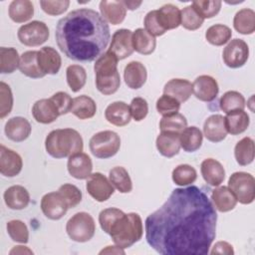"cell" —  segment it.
I'll use <instances>...</instances> for the list:
<instances>
[{
    "mask_svg": "<svg viewBox=\"0 0 255 255\" xmlns=\"http://www.w3.org/2000/svg\"><path fill=\"white\" fill-rule=\"evenodd\" d=\"M50 99L57 107L60 116L66 115L71 112L72 105H73V99L71 98V96L68 93L57 92Z\"/></svg>",
    "mask_w": 255,
    "mask_h": 255,
    "instance_id": "obj_53",
    "label": "cell"
},
{
    "mask_svg": "<svg viewBox=\"0 0 255 255\" xmlns=\"http://www.w3.org/2000/svg\"><path fill=\"white\" fill-rule=\"evenodd\" d=\"M20 72L32 79H40L46 75L41 71L38 64V51H26L20 56Z\"/></svg>",
    "mask_w": 255,
    "mask_h": 255,
    "instance_id": "obj_30",
    "label": "cell"
},
{
    "mask_svg": "<svg viewBox=\"0 0 255 255\" xmlns=\"http://www.w3.org/2000/svg\"><path fill=\"white\" fill-rule=\"evenodd\" d=\"M45 148L54 158L69 157L83 151L82 135L74 128H58L50 131L45 139Z\"/></svg>",
    "mask_w": 255,
    "mask_h": 255,
    "instance_id": "obj_4",
    "label": "cell"
},
{
    "mask_svg": "<svg viewBox=\"0 0 255 255\" xmlns=\"http://www.w3.org/2000/svg\"><path fill=\"white\" fill-rule=\"evenodd\" d=\"M23 167V160L16 151L0 145V172L6 177L18 175Z\"/></svg>",
    "mask_w": 255,
    "mask_h": 255,
    "instance_id": "obj_15",
    "label": "cell"
},
{
    "mask_svg": "<svg viewBox=\"0 0 255 255\" xmlns=\"http://www.w3.org/2000/svg\"><path fill=\"white\" fill-rule=\"evenodd\" d=\"M147 78V72L145 66L138 61H131L126 67L124 71V79L126 85L132 89L137 90L141 88Z\"/></svg>",
    "mask_w": 255,
    "mask_h": 255,
    "instance_id": "obj_23",
    "label": "cell"
},
{
    "mask_svg": "<svg viewBox=\"0 0 255 255\" xmlns=\"http://www.w3.org/2000/svg\"><path fill=\"white\" fill-rule=\"evenodd\" d=\"M8 15L15 23H24L34 15V5L29 0H13L8 8Z\"/></svg>",
    "mask_w": 255,
    "mask_h": 255,
    "instance_id": "obj_31",
    "label": "cell"
},
{
    "mask_svg": "<svg viewBox=\"0 0 255 255\" xmlns=\"http://www.w3.org/2000/svg\"><path fill=\"white\" fill-rule=\"evenodd\" d=\"M157 12V19L161 27L167 31L177 28L180 25V10L173 4H164Z\"/></svg>",
    "mask_w": 255,
    "mask_h": 255,
    "instance_id": "obj_33",
    "label": "cell"
},
{
    "mask_svg": "<svg viewBox=\"0 0 255 255\" xmlns=\"http://www.w3.org/2000/svg\"><path fill=\"white\" fill-rule=\"evenodd\" d=\"M234 155L239 165L246 166L250 164L255 156L254 140L249 136L240 139L234 147Z\"/></svg>",
    "mask_w": 255,
    "mask_h": 255,
    "instance_id": "obj_37",
    "label": "cell"
},
{
    "mask_svg": "<svg viewBox=\"0 0 255 255\" xmlns=\"http://www.w3.org/2000/svg\"><path fill=\"white\" fill-rule=\"evenodd\" d=\"M155 38L145 29L137 28L132 32V47L135 52L141 55H150L155 50Z\"/></svg>",
    "mask_w": 255,
    "mask_h": 255,
    "instance_id": "obj_34",
    "label": "cell"
},
{
    "mask_svg": "<svg viewBox=\"0 0 255 255\" xmlns=\"http://www.w3.org/2000/svg\"><path fill=\"white\" fill-rule=\"evenodd\" d=\"M4 130L9 139L16 142H21L29 137L32 128L27 119L23 117H14L7 121Z\"/></svg>",
    "mask_w": 255,
    "mask_h": 255,
    "instance_id": "obj_17",
    "label": "cell"
},
{
    "mask_svg": "<svg viewBox=\"0 0 255 255\" xmlns=\"http://www.w3.org/2000/svg\"><path fill=\"white\" fill-rule=\"evenodd\" d=\"M222 2L219 0H196L191 6L203 19H210L216 16L221 9Z\"/></svg>",
    "mask_w": 255,
    "mask_h": 255,
    "instance_id": "obj_45",
    "label": "cell"
},
{
    "mask_svg": "<svg viewBox=\"0 0 255 255\" xmlns=\"http://www.w3.org/2000/svg\"><path fill=\"white\" fill-rule=\"evenodd\" d=\"M9 254H33V251L26 246H14V248L9 252Z\"/></svg>",
    "mask_w": 255,
    "mask_h": 255,
    "instance_id": "obj_57",
    "label": "cell"
},
{
    "mask_svg": "<svg viewBox=\"0 0 255 255\" xmlns=\"http://www.w3.org/2000/svg\"><path fill=\"white\" fill-rule=\"evenodd\" d=\"M87 192L97 201L104 202L108 200L115 192L114 186L101 172L92 173L86 182Z\"/></svg>",
    "mask_w": 255,
    "mask_h": 255,
    "instance_id": "obj_11",
    "label": "cell"
},
{
    "mask_svg": "<svg viewBox=\"0 0 255 255\" xmlns=\"http://www.w3.org/2000/svg\"><path fill=\"white\" fill-rule=\"evenodd\" d=\"M32 115L37 123L48 125L55 122L60 116L57 107L51 99H41L32 107Z\"/></svg>",
    "mask_w": 255,
    "mask_h": 255,
    "instance_id": "obj_20",
    "label": "cell"
},
{
    "mask_svg": "<svg viewBox=\"0 0 255 255\" xmlns=\"http://www.w3.org/2000/svg\"><path fill=\"white\" fill-rule=\"evenodd\" d=\"M249 58V47L242 39H233L224 48L222 59L224 64L231 68L237 69L245 65Z\"/></svg>",
    "mask_w": 255,
    "mask_h": 255,
    "instance_id": "obj_10",
    "label": "cell"
},
{
    "mask_svg": "<svg viewBox=\"0 0 255 255\" xmlns=\"http://www.w3.org/2000/svg\"><path fill=\"white\" fill-rule=\"evenodd\" d=\"M130 116L135 122L142 121L148 113V105L146 100L140 97L133 98L129 105Z\"/></svg>",
    "mask_w": 255,
    "mask_h": 255,
    "instance_id": "obj_51",
    "label": "cell"
},
{
    "mask_svg": "<svg viewBox=\"0 0 255 255\" xmlns=\"http://www.w3.org/2000/svg\"><path fill=\"white\" fill-rule=\"evenodd\" d=\"M42 10L51 16H58L63 14L69 8V0H60V1H40Z\"/></svg>",
    "mask_w": 255,
    "mask_h": 255,
    "instance_id": "obj_54",
    "label": "cell"
},
{
    "mask_svg": "<svg viewBox=\"0 0 255 255\" xmlns=\"http://www.w3.org/2000/svg\"><path fill=\"white\" fill-rule=\"evenodd\" d=\"M210 254H226V255H233L234 250L233 246L226 241H218L212 247Z\"/></svg>",
    "mask_w": 255,
    "mask_h": 255,
    "instance_id": "obj_55",
    "label": "cell"
},
{
    "mask_svg": "<svg viewBox=\"0 0 255 255\" xmlns=\"http://www.w3.org/2000/svg\"><path fill=\"white\" fill-rule=\"evenodd\" d=\"M96 87L106 96L115 94L121 86V77L118 71V59L109 51L102 54L94 65Z\"/></svg>",
    "mask_w": 255,
    "mask_h": 255,
    "instance_id": "obj_5",
    "label": "cell"
},
{
    "mask_svg": "<svg viewBox=\"0 0 255 255\" xmlns=\"http://www.w3.org/2000/svg\"><path fill=\"white\" fill-rule=\"evenodd\" d=\"M180 25L189 31L199 29L204 21V19L198 15L191 5L184 7L180 11Z\"/></svg>",
    "mask_w": 255,
    "mask_h": 255,
    "instance_id": "obj_46",
    "label": "cell"
},
{
    "mask_svg": "<svg viewBox=\"0 0 255 255\" xmlns=\"http://www.w3.org/2000/svg\"><path fill=\"white\" fill-rule=\"evenodd\" d=\"M219 107L222 112L228 114L233 111L244 110L245 99L243 95L237 91H228L220 98Z\"/></svg>",
    "mask_w": 255,
    "mask_h": 255,
    "instance_id": "obj_42",
    "label": "cell"
},
{
    "mask_svg": "<svg viewBox=\"0 0 255 255\" xmlns=\"http://www.w3.org/2000/svg\"><path fill=\"white\" fill-rule=\"evenodd\" d=\"M192 93V84L185 79H171L163 87V94L174 98L180 104L186 102Z\"/></svg>",
    "mask_w": 255,
    "mask_h": 255,
    "instance_id": "obj_27",
    "label": "cell"
},
{
    "mask_svg": "<svg viewBox=\"0 0 255 255\" xmlns=\"http://www.w3.org/2000/svg\"><path fill=\"white\" fill-rule=\"evenodd\" d=\"M203 134L211 142L222 141L227 135L224 117L219 114L208 117L203 125Z\"/></svg>",
    "mask_w": 255,
    "mask_h": 255,
    "instance_id": "obj_22",
    "label": "cell"
},
{
    "mask_svg": "<svg viewBox=\"0 0 255 255\" xmlns=\"http://www.w3.org/2000/svg\"><path fill=\"white\" fill-rule=\"evenodd\" d=\"M13 108V95L12 91L4 82H0V118L7 117Z\"/></svg>",
    "mask_w": 255,
    "mask_h": 255,
    "instance_id": "obj_50",
    "label": "cell"
},
{
    "mask_svg": "<svg viewBox=\"0 0 255 255\" xmlns=\"http://www.w3.org/2000/svg\"><path fill=\"white\" fill-rule=\"evenodd\" d=\"M233 26L240 34H253L255 31V12L250 8L239 10L233 18Z\"/></svg>",
    "mask_w": 255,
    "mask_h": 255,
    "instance_id": "obj_36",
    "label": "cell"
},
{
    "mask_svg": "<svg viewBox=\"0 0 255 255\" xmlns=\"http://www.w3.org/2000/svg\"><path fill=\"white\" fill-rule=\"evenodd\" d=\"M67 83L72 92L77 93L84 88L87 81V73L80 65H70L66 70Z\"/></svg>",
    "mask_w": 255,
    "mask_h": 255,
    "instance_id": "obj_41",
    "label": "cell"
},
{
    "mask_svg": "<svg viewBox=\"0 0 255 255\" xmlns=\"http://www.w3.org/2000/svg\"><path fill=\"white\" fill-rule=\"evenodd\" d=\"M217 213L195 185L172 190L145 219L147 244L162 255H206L216 236Z\"/></svg>",
    "mask_w": 255,
    "mask_h": 255,
    "instance_id": "obj_1",
    "label": "cell"
},
{
    "mask_svg": "<svg viewBox=\"0 0 255 255\" xmlns=\"http://www.w3.org/2000/svg\"><path fill=\"white\" fill-rule=\"evenodd\" d=\"M125 6L128 10H135L141 5V1H124Z\"/></svg>",
    "mask_w": 255,
    "mask_h": 255,
    "instance_id": "obj_58",
    "label": "cell"
},
{
    "mask_svg": "<svg viewBox=\"0 0 255 255\" xmlns=\"http://www.w3.org/2000/svg\"><path fill=\"white\" fill-rule=\"evenodd\" d=\"M231 29L223 24L212 25L205 32L206 41L214 46H223L231 39Z\"/></svg>",
    "mask_w": 255,
    "mask_h": 255,
    "instance_id": "obj_40",
    "label": "cell"
},
{
    "mask_svg": "<svg viewBox=\"0 0 255 255\" xmlns=\"http://www.w3.org/2000/svg\"><path fill=\"white\" fill-rule=\"evenodd\" d=\"M18 39L21 44L28 47H36L44 44L50 36L48 26L42 21H32L22 25L18 29Z\"/></svg>",
    "mask_w": 255,
    "mask_h": 255,
    "instance_id": "obj_9",
    "label": "cell"
},
{
    "mask_svg": "<svg viewBox=\"0 0 255 255\" xmlns=\"http://www.w3.org/2000/svg\"><path fill=\"white\" fill-rule=\"evenodd\" d=\"M192 89L196 99L206 103L215 100L219 92L217 81L208 75L197 77L192 84Z\"/></svg>",
    "mask_w": 255,
    "mask_h": 255,
    "instance_id": "obj_14",
    "label": "cell"
},
{
    "mask_svg": "<svg viewBox=\"0 0 255 255\" xmlns=\"http://www.w3.org/2000/svg\"><path fill=\"white\" fill-rule=\"evenodd\" d=\"M8 235L10 238L19 243H27L29 241V230L27 225L19 219L10 220L6 225Z\"/></svg>",
    "mask_w": 255,
    "mask_h": 255,
    "instance_id": "obj_47",
    "label": "cell"
},
{
    "mask_svg": "<svg viewBox=\"0 0 255 255\" xmlns=\"http://www.w3.org/2000/svg\"><path fill=\"white\" fill-rule=\"evenodd\" d=\"M228 188L241 204H250L255 198V179L252 174L237 171L230 175Z\"/></svg>",
    "mask_w": 255,
    "mask_h": 255,
    "instance_id": "obj_8",
    "label": "cell"
},
{
    "mask_svg": "<svg viewBox=\"0 0 255 255\" xmlns=\"http://www.w3.org/2000/svg\"><path fill=\"white\" fill-rule=\"evenodd\" d=\"M155 107L158 114L166 117L178 113L180 109V103L174 98L163 94L160 98L157 99Z\"/></svg>",
    "mask_w": 255,
    "mask_h": 255,
    "instance_id": "obj_49",
    "label": "cell"
},
{
    "mask_svg": "<svg viewBox=\"0 0 255 255\" xmlns=\"http://www.w3.org/2000/svg\"><path fill=\"white\" fill-rule=\"evenodd\" d=\"M203 140V134L197 127H186L179 133L180 146L186 152H194L200 148Z\"/></svg>",
    "mask_w": 255,
    "mask_h": 255,
    "instance_id": "obj_35",
    "label": "cell"
},
{
    "mask_svg": "<svg viewBox=\"0 0 255 255\" xmlns=\"http://www.w3.org/2000/svg\"><path fill=\"white\" fill-rule=\"evenodd\" d=\"M38 64L45 75H56L61 69L62 59L53 47L46 46L38 51Z\"/></svg>",
    "mask_w": 255,
    "mask_h": 255,
    "instance_id": "obj_18",
    "label": "cell"
},
{
    "mask_svg": "<svg viewBox=\"0 0 255 255\" xmlns=\"http://www.w3.org/2000/svg\"><path fill=\"white\" fill-rule=\"evenodd\" d=\"M56 42L62 53L77 62L99 58L111 39L108 22L93 9L81 8L61 18L56 26Z\"/></svg>",
    "mask_w": 255,
    "mask_h": 255,
    "instance_id": "obj_2",
    "label": "cell"
},
{
    "mask_svg": "<svg viewBox=\"0 0 255 255\" xmlns=\"http://www.w3.org/2000/svg\"><path fill=\"white\" fill-rule=\"evenodd\" d=\"M67 168L74 178L87 179L92 174L93 162L87 153L81 151L69 156Z\"/></svg>",
    "mask_w": 255,
    "mask_h": 255,
    "instance_id": "obj_16",
    "label": "cell"
},
{
    "mask_svg": "<svg viewBox=\"0 0 255 255\" xmlns=\"http://www.w3.org/2000/svg\"><path fill=\"white\" fill-rule=\"evenodd\" d=\"M89 147L92 154L97 158H110L120 150L121 137L113 130H102L90 138Z\"/></svg>",
    "mask_w": 255,
    "mask_h": 255,
    "instance_id": "obj_6",
    "label": "cell"
},
{
    "mask_svg": "<svg viewBox=\"0 0 255 255\" xmlns=\"http://www.w3.org/2000/svg\"><path fill=\"white\" fill-rule=\"evenodd\" d=\"M171 177L176 185L186 186L196 180L197 172L195 168L189 164H179L172 170Z\"/></svg>",
    "mask_w": 255,
    "mask_h": 255,
    "instance_id": "obj_43",
    "label": "cell"
},
{
    "mask_svg": "<svg viewBox=\"0 0 255 255\" xmlns=\"http://www.w3.org/2000/svg\"><path fill=\"white\" fill-rule=\"evenodd\" d=\"M58 191L67 202L69 208L76 207L82 201V191L74 184L64 183L59 187Z\"/></svg>",
    "mask_w": 255,
    "mask_h": 255,
    "instance_id": "obj_48",
    "label": "cell"
},
{
    "mask_svg": "<svg viewBox=\"0 0 255 255\" xmlns=\"http://www.w3.org/2000/svg\"><path fill=\"white\" fill-rule=\"evenodd\" d=\"M100 11L102 17L113 25L121 24L127 15V7L124 1H108L100 2Z\"/></svg>",
    "mask_w": 255,
    "mask_h": 255,
    "instance_id": "obj_24",
    "label": "cell"
},
{
    "mask_svg": "<svg viewBox=\"0 0 255 255\" xmlns=\"http://www.w3.org/2000/svg\"><path fill=\"white\" fill-rule=\"evenodd\" d=\"M155 145L161 155L167 158L173 157L178 154L181 147L179 141V133L161 131L156 137Z\"/></svg>",
    "mask_w": 255,
    "mask_h": 255,
    "instance_id": "obj_25",
    "label": "cell"
},
{
    "mask_svg": "<svg viewBox=\"0 0 255 255\" xmlns=\"http://www.w3.org/2000/svg\"><path fill=\"white\" fill-rule=\"evenodd\" d=\"M106 120L117 127H125L129 124L131 116L129 106L122 101L110 104L105 111Z\"/></svg>",
    "mask_w": 255,
    "mask_h": 255,
    "instance_id": "obj_21",
    "label": "cell"
},
{
    "mask_svg": "<svg viewBox=\"0 0 255 255\" xmlns=\"http://www.w3.org/2000/svg\"><path fill=\"white\" fill-rule=\"evenodd\" d=\"M99 223L114 243L123 249L132 246L143 234L142 220L137 213H125L115 207L102 210L99 214Z\"/></svg>",
    "mask_w": 255,
    "mask_h": 255,
    "instance_id": "obj_3",
    "label": "cell"
},
{
    "mask_svg": "<svg viewBox=\"0 0 255 255\" xmlns=\"http://www.w3.org/2000/svg\"><path fill=\"white\" fill-rule=\"evenodd\" d=\"M19 64L20 57L15 48H0V72L2 74H12L19 68Z\"/></svg>",
    "mask_w": 255,
    "mask_h": 255,
    "instance_id": "obj_39",
    "label": "cell"
},
{
    "mask_svg": "<svg viewBox=\"0 0 255 255\" xmlns=\"http://www.w3.org/2000/svg\"><path fill=\"white\" fill-rule=\"evenodd\" d=\"M200 171L205 182L211 186H219L225 178L223 165L214 158H206L201 162Z\"/></svg>",
    "mask_w": 255,
    "mask_h": 255,
    "instance_id": "obj_19",
    "label": "cell"
},
{
    "mask_svg": "<svg viewBox=\"0 0 255 255\" xmlns=\"http://www.w3.org/2000/svg\"><path fill=\"white\" fill-rule=\"evenodd\" d=\"M224 123L227 132L232 135H236L244 132L248 128L250 120L249 116L246 112H244V110H238L226 114Z\"/></svg>",
    "mask_w": 255,
    "mask_h": 255,
    "instance_id": "obj_29",
    "label": "cell"
},
{
    "mask_svg": "<svg viewBox=\"0 0 255 255\" xmlns=\"http://www.w3.org/2000/svg\"><path fill=\"white\" fill-rule=\"evenodd\" d=\"M108 51L112 53L118 61L129 57L134 51L132 47V32L128 29L117 30L112 37V42Z\"/></svg>",
    "mask_w": 255,
    "mask_h": 255,
    "instance_id": "obj_13",
    "label": "cell"
},
{
    "mask_svg": "<svg viewBox=\"0 0 255 255\" xmlns=\"http://www.w3.org/2000/svg\"><path fill=\"white\" fill-rule=\"evenodd\" d=\"M125 254L126 252L124 251L123 248L119 246H107L105 249L100 251V254Z\"/></svg>",
    "mask_w": 255,
    "mask_h": 255,
    "instance_id": "obj_56",
    "label": "cell"
},
{
    "mask_svg": "<svg viewBox=\"0 0 255 255\" xmlns=\"http://www.w3.org/2000/svg\"><path fill=\"white\" fill-rule=\"evenodd\" d=\"M70 113L80 120L91 119L97 113L96 102L89 96H78L73 99V105Z\"/></svg>",
    "mask_w": 255,
    "mask_h": 255,
    "instance_id": "obj_32",
    "label": "cell"
},
{
    "mask_svg": "<svg viewBox=\"0 0 255 255\" xmlns=\"http://www.w3.org/2000/svg\"><path fill=\"white\" fill-rule=\"evenodd\" d=\"M69 206L59 191L46 193L41 199V210L51 220L61 219L68 211Z\"/></svg>",
    "mask_w": 255,
    "mask_h": 255,
    "instance_id": "obj_12",
    "label": "cell"
},
{
    "mask_svg": "<svg viewBox=\"0 0 255 255\" xmlns=\"http://www.w3.org/2000/svg\"><path fill=\"white\" fill-rule=\"evenodd\" d=\"M66 231L73 241L79 243L88 242L95 235L96 223L92 215L88 212H78L68 220Z\"/></svg>",
    "mask_w": 255,
    "mask_h": 255,
    "instance_id": "obj_7",
    "label": "cell"
},
{
    "mask_svg": "<svg viewBox=\"0 0 255 255\" xmlns=\"http://www.w3.org/2000/svg\"><path fill=\"white\" fill-rule=\"evenodd\" d=\"M211 199L215 209L220 212H228L235 208L237 199L228 186H219L212 190Z\"/></svg>",
    "mask_w": 255,
    "mask_h": 255,
    "instance_id": "obj_28",
    "label": "cell"
},
{
    "mask_svg": "<svg viewBox=\"0 0 255 255\" xmlns=\"http://www.w3.org/2000/svg\"><path fill=\"white\" fill-rule=\"evenodd\" d=\"M109 179L121 193H128L132 189V182L128 170L123 166H115L109 172Z\"/></svg>",
    "mask_w": 255,
    "mask_h": 255,
    "instance_id": "obj_38",
    "label": "cell"
},
{
    "mask_svg": "<svg viewBox=\"0 0 255 255\" xmlns=\"http://www.w3.org/2000/svg\"><path fill=\"white\" fill-rule=\"evenodd\" d=\"M3 198L5 204L13 210L24 209L30 202L29 191L22 185H12L8 187L3 194Z\"/></svg>",
    "mask_w": 255,
    "mask_h": 255,
    "instance_id": "obj_26",
    "label": "cell"
},
{
    "mask_svg": "<svg viewBox=\"0 0 255 255\" xmlns=\"http://www.w3.org/2000/svg\"><path fill=\"white\" fill-rule=\"evenodd\" d=\"M145 30L152 35L153 37H158V36H162L166 31L161 27V25L158 22L157 19V12L156 10H152L149 11L145 17H144V21H143Z\"/></svg>",
    "mask_w": 255,
    "mask_h": 255,
    "instance_id": "obj_52",
    "label": "cell"
},
{
    "mask_svg": "<svg viewBox=\"0 0 255 255\" xmlns=\"http://www.w3.org/2000/svg\"><path fill=\"white\" fill-rule=\"evenodd\" d=\"M186 127L187 120L183 115L179 113L163 117L159 122V128L161 131H171L180 133Z\"/></svg>",
    "mask_w": 255,
    "mask_h": 255,
    "instance_id": "obj_44",
    "label": "cell"
}]
</instances>
